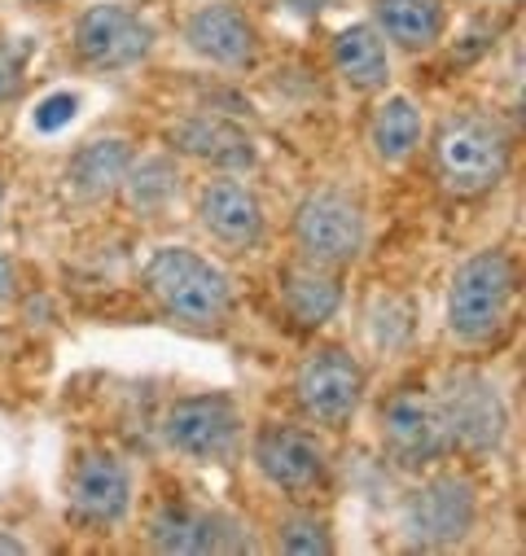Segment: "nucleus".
<instances>
[{"instance_id":"aec40b11","label":"nucleus","mask_w":526,"mask_h":556,"mask_svg":"<svg viewBox=\"0 0 526 556\" xmlns=\"http://www.w3.org/2000/svg\"><path fill=\"white\" fill-rule=\"evenodd\" d=\"M281 299L299 329H325L342 307V281L334 276V267H290Z\"/></svg>"},{"instance_id":"2eb2a0df","label":"nucleus","mask_w":526,"mask_h":556,"mask_svg":"<svg viewBox=\"0 0 526 556\" xmlns=\"http://www.w3.org/2000/svg\"><path fill=\"white\" fill-rule=\"evenodd\" d=\"M167 141L176 146V154H189V159L215 167L220 176H241L259 163L250 131L224 114H185L172 123Z\"/></svg>"},{"instance_id":"0eeeda50","label":"nucleus","mask_w":526,"mask_h":556,"mask_svg":"<svg viewBox=\"0 0 526 556\" xmlns=\"http://www.w3.org/2000/svg\"><path fill=\"white\" fill-rule=\"evenodd\" d=\"M364 206L347 189H316L295 211V241L316 267H347L364 250Z\"/></svg>"},{"instance_id":"9b49d317","label":"nucleus","mask_w":526,"mask_h":556,"mask_svg":"<svg viewBox=\"0 0 526 556\" xmlns=\"http://www.w3.org/2000/svg\"><path fill=\"white\" fill-rule=\"evenodd\" d=\"M150 547L172 552V556H193V552L206 556V552H254V539L228 513L167 504L150 517Z\"/></svg>"},{"instance_id":"393cba45","label":"nucleus","mask_w":526,"mask_h":556,"mask_svg":"<svg viewBox=\"0 0 526 556\" xmlns=\"http://www.w3.org/2000/svg\"><path fill=\"white\" fill-rule=\"evenodd\" d=\"M75 114H79V97L75 92H53L36 105V127L40 131H62L66 123H75Z\"/></svg>"},{"instance_id":"1a4fd4ad","label":"nucleus","mask_w":526,"mask_h":556,"mask_svg":"<svg viewBox=\"0 0 526 556\" xmlns=\"http://www.w3.org/2000/svg\"><path fill=\"white\" fill-rule=\"evenodd\" d=\"M381 447L400 469H430L452 452L443 412L426 390H394L381 407Z\"/></svg>"},{"instance_id":"423d86ee","label":"nucleus","mask_w":526,"mask_h":556,"mask_svg":"<svg viewBox=\"0 0 526 556\" xmlns=\"http://www.w3.org/2000/svg\"><path fill=\"white\" fill-rule=\"evenodd\" d=\"M159 31L150 27L146 14H137L132 5H118V0H101V5H88L75 27H71V49L84 66L92 71H127L141 66L154 53Z\"/></svg>"},{"instance_id":"f03ea898","label":"nucleus","mask_w":526,"mask_h":556,"mask_svg":"<svg viewBox=\"0 0 526 556\" xmlns=\"http://www.w3.org/2000/svg\"><path fill=\"white\" fill-rule=\"evenodd\" d=\"M513 167L509 127L483 110H461L443 118L435 136V176L456 198L491 193Z\"/></svg>"},{"instance_id":"39448f33","label":"nucleus","mask_w":526,"mask_h":556,"mask_svg":"<svg viewBox=\"0 0 526 556\" xmlns=\"http://www.w3.org/2000/svg\"><path fill=\"white\" fill-rule=\"evenodd\" d=\"M435 403L443 412L448 443L456 452H496L509 434V403L500 386L474 368H456L435 390Z\"/></svg>"},{"instance_id":"f8f14e48","label":"nucleus","mask_w":526,"mask_h":556,"mask_svg":"<svg viewBox=\"0 0 526 556\" xmlns=\"http://www.w3.org/2000/svg\"><path fill=\"white\" fill-rule=\"evenodd\" d=\"M254 469L286 495H312L329 478V456L312 430L268 426L254 439Z\"/></svg>"},{"instance_id":"a211bd4d","label":"nucleus","mask_w":526,"mask_h":556,"mask_svg":"<svg viewBox=\"0 0 526 556\" xmlns=\"http://www.w3.org/2000/svg\"><path fill=\"white\" fill-rule=\"evenodd\" d=\"M373 18L381 40L404 53H426L448 31L443 0H373Z\"/></svg>"},{"instance_id":"b1692460","label":"nucleus","mask_w":526,"mask_h":556,"mask_svg":"<svg viewBox=\"0 0 526 556\" xmlns=\"http://www.w3.org/2000/svg\"><path fill=\"white\" fill-rule=\"evenodd\" d=\"M277 547L290 552V556H329L334 552V530H329V521L321 513L295 508L277 526Z\"/></svg>"},{"instance_id":"f257e3e1","label":"nucleus","mask_w":526,"mask_h":556,"mask_svg":"<svg viewBox=\"0 0 526 556\" xmlns=\"http://www.w3.org/2000/svg\"><path fill=\"white\" fill-rule=\"evenodd\" d=\"M146 294L189 329H215L237 307L233 276L189 245H159L141 267Z\"/></svg>"},{"instance_id":"bb28decb","label":"nucleus","mask_w":526,"mask_h":556,"mask_svg":"<svg viewBox=\"0 0 526 556\" xmlns=\"http://www.w3.org/2000/svg\"><path fill=\"white\" fill-rule=\"evenodd\" d=\"M273 5H281L295 18H316V14H325L334 5V0H273Z\"/></svg>"},{"instance_id":"20e7f679","label":"nucleus","mask_w":526,"mask_h":556,"mask_svg":"<svg viewBox=\"0 0 526 556\" xmlns=\"http://www.w3.org/2000/svg\"><path fill=\"white\" fill-rule=\"evenodd\" d=\"M241 430V407L228 394H185L163 412V443L193 465H228Z\"/></svg>"},{"instance_id":"c756f323","label":"nucleus","mask_w":526,"mask_h":556,"mask_svg":"<svg viewBox=\"0 0 526 556\" xmlns=\"http://www.w3.org/2000/svg\"><path fill=\"white\" fill-rule=\"evenodd\" d=\"M0 206H5V185H0Z\"/></svg>"},{"instance_id":"c85d7f7f","label":"nucleus","mask_w":526,"mask_h":556,"mask_svg":"<svg viewBox=\"0 0 526 556\" xmlns=\"http://www.w3.org/2000/svg\"><path fill=\"white\" fill-rule=\"evenodd\" d=\"M23 552H32L18 534H5V530H0V556H23Z\"/></svg>"},{"instance_id":"5701e85b","label":"nucleus","mask_w":526,"mask_h":556,"mask_svg":"<svg viewBox=\"0 0 526 556\" xmlns=\"http://www.w3.org/2000/svg\"><path fill=\"white\" fill-rule=\"evenodd\" d=\"M417 333V307L413 299H400V294H386V299H373L364 307V338L381 351V355H394L404 351Z\"/></svg>"},{"instance_id":"f3484780","label":"nucleus","mask_w":526,"mask_h":556,"mask_svg":"<svg viewBox=\"0 0 526 556\" xmlns=\"http://www.w3.org/2000/svg\"><path fill=\"white\" fill-rule=\"evenodd\" d=\"M132 159H137V150H132L127 136H101V141L75 150L71 163H66L71 198L75 202H105L110 193H118Z\"/></svg>"},{"instance_id":"412c9836","label":"nucleus","mask_w":526,"mask_h":556,"mask_svg":"<svg viewBox=\"0 0 526 556\" xmlns=\"http://www.w3.org/2000/svg\"><path fill=\"white\" fill-rule=\"evenodd\" d=\"M368 136H373V154H377L381 163H390V167H394V163H409V159L422 150V141H426L422 105H417L413 97H404V92L386 97V101L377 105V114H373Z\"/></svg>"},{"instance_id":"7ed1b4c3","label":"nucleus","mask_w":526,"mask_h":556,"mask_svg":"<svg viewBox=\"0 0 526 556\" xmlns=\"http://www.w3.org/2000/svg\"><path fill=\"white\" fill-rule=\"evenodd\" d=\"M517 294V263L504 250H478L456 263L452 281H448V329L456 342L478 346L491 342L513 307Z\"/></svg>"},{"instance_id":"4468645a","label":"nucleus","mask_w":526,"mask_h":556,"mask_svg":"<svg viewBox=\"0 0 526 556\" xmlns=\"http://www.w3.org/2000/svg\"><path fill=\"white\" fill-rule=\"evenodd\" d=\"M185 49L198 53L202 62L220 66V71H250L259 62V31L237 5H228V0H211V5L189 14Z\"/></svg>"},{"instance_id":"9d476101","label":"nucleus","mask_w":526,"mask_h":556,"mask_svg":"<svg viewBox=\"0 0 526 556\" xmlns=\"http://www.w3.org/2000/svg\"><path fill=\"white\" fill-rule=\"evenodd\" d=\"M295 399L316 426L342 430L364 403V364L342 346H321L299 364Z\"/></svg>"},{"instance_id":"6ab92c4d","label":"nucleus","mask_w":526,"mask_h":556,"mask_svg":"<svg viewBox=\"0 0 526 556\" xmlns=\"http://www.w3.org/2000/svg\"><path fill=\"white\" fill-rule=\"evenodd\" d=\"M334 66L355 92H381L390 84V53L377 27L351 23L334 36Z\"/></svg>"},{"instance_id":"ddd939ff","label":"nucleus","mask_w":526,"mask_h":556,"mask_svg":"<svg viewBox=\"0 0 526 556\" xmlns=\"http://www.w3.org/2000/svg\"><path fill=\"white\" fill-rule=\"evenodd\" d=\"M132 491H137V482H132V469L118 456H110V452H84L75 460L71 486H66L75 521L97 526V530H110V526L127 521Z\"/></svg>"},{"instance_id":"dca6fc26","label":"nucleus","mask_w":526,"mask_h":556,"mask_svg":"<svg viewBox=\"0 0 526 556\" xmlns=\"http://www.w3.org/2000/svg\"><path fill=\"white\" fill-rule=\"evenodd\" d=\"M198 219L220 245H233V250H254L263 232H268L263 202L237 176H220L198 193Z\"/></svg>"},{"instance_id":"a878e982","label":"nucleus","mask_w":526,"mask_h":556,"mask_svg":"<svg viewBox=\"0 0 526 556\" xmlns=\"http://www.w3.org/2000/svg\"><path fill=\"white\" fill-rule=\"evenodd\" d=\"M23 75H27L23 53L14 45H0V101H10L23 88Z\"/></svg>"},{"instance_id":"cd10ccee","label":"nucleus","mask_w":526,"mask_h":556,"mask_svg":"<svg viewBox=\"0 0 526 556\" xmlns=\"http://www.w3.org/2000/svg\"><path fill=\"white\" fill-rule=\"evenodd\" d=\"M14 294H18V267H14V258L0 254V307L14 303Z\"/></svg>"},{"instance_id":"4be33fe9","label":"nucleus","mask_w":526,"mask_h":556,"mask_svg":"<svg viewBox=\"0 0 526 556\" xmlns=\"http://www.w3.org/2000/svg\"><path fill=\"white\" fill-rule=\"evenodd\" d=\"M123 198H127V206L132 211H141V215H159V211H167L172 202H176V193H180V167H176V159L172 154H150V159H132V167H127V176H123Z\"/></svg>"},{"instance_id":"6e6552de","label":"nucleus","mask_w":526,"mask_h":556,"mask_svg":"<svg viewBox=\"0 0 526 556\" xmlns=\"http://www.w3.org/2000/svg\"><path fill=\"white\" fill-rule=\"evenodd\" d=\"M478 526V491L461 473L422 482L404 504V539L413 547H456Z\"/></svg>"}]
</instances>
